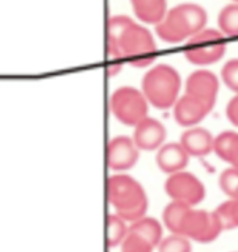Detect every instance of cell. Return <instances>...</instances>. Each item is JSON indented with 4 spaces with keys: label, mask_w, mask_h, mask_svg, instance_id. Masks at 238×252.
Instances as JSON below:
<instances>
[{
    "label": "cell",
    "mask_w": 238,
    "mask_h": 252,
    "mask_svg": "<svg viewBox=\"0 0 238 252\" xmlns=\"http://www.w3.org/2000/svg\"><path fill=\"white\" fill-rule=\"evenodd\" d=\"M189 155L181 147L180 142L163 144L156 152L157 167L169 176L182 171L188 164Z\"/></svg>",
    "instance_id": "cell-13"
},
{
    "label": "cell",
    "mask_w": 238,
    "mask_h": 252,
    "mask_svg": "<svg viewBox=\"0 0 238 252\" xmlns=\"http://www.w3.org/2000/svg\"><path fill=\"white\" fill-rule=\"evenodd\" d=\"M213 135L202 127H191L180 137L181 147L189 156H206L213 151Z\"/></svg>",
    "instance_id": "cell-14"
},
{
    "label": "cell",
    "mask_w": 238,
    "mask_h": 252,
    "mask_svg": "<svg viewBox=\"0 0 238 252\" xmlns=\"http://www.w3.org/2000/svg\"><path fill=\"white\" fill-rule=\"evenodd\" d=\"M128 234V227L125 224V220L121 219L119 215H109L107 216V237L106 243L109 248H113L120 245L124 238Z\"/></svg>",
    "instance_id": "cell-18"
},
{
    "label": "cell",
    "mask_w": 238,
    "mask_h": 252,
    "mask_svg": "<svg viewBox=\"0 0 238 252\" xmlns=\"http://www.w3.org/2000/svg\"><path fill=\"white\" fill-rule=\"evenodd\" d=\"M166 139V128L162 123L147 117L134 127L132 141L141 151H157Z\"/></svg>",
    "instance_id": "cell-11"
},
{
    "label": "cell",
    "mask_w": 238,
    "mask_h": 252,
    "mask_svg": "<svg viewBox=\"0 0 238 252\" xmlns=\"http://www.w3.org/2000/svg\"><path fill=\"white\" fill-rule=\"evenodd\" d=\"M219 92V80L212 71L197 70L185 81V94L202 102L210 110L213 109Z\"/></svg>",
    "instance_id": "cell-10"
},
{
    "label": "cell",
    "mask_w": 238,
    "mask_h": 252,
    "mask_svg": "<svg viewBox=\"0 0 238 252\" xmlns=\"http://www.w3.org/2000/svg\"><path fill=\"white\" fill-rule=\"evenodd\" d=\"M181 78L177 70L169 64L152 67L142 78V94L148 103L157 109H169L178 99Z\"/></svg>",
    "instance_id": "cell-4"
},
{
    "label": "cell",
    "mask_w": 238,
    "mask_h": 252,
    "mask_svg": "<svg viewBox=\"0 0 238 252\" xmlns=\"http://www.w3.org/2000/svg\"><path fill=\"white\" fill-rule=\"evenodd\" d=\"M219 184L222 191L227 196H230V199L238 198V169L237 167H229L226 170L222 171Z\"/></svg>",
    "instance_id": "cell-21"
},
{
    "label": "cell",
    "mask_w": 238,
    "mask_h": 252,
    "mask_svg": "<svg viewBox=\"0 0 238 252\" xmlns=\"http://www.w3.org/2000/svg\"><path fill=\"white\" fill-rule=\"evenodd\" d=\"M226 114H227V119L230 120L231 124L238 127V94H236V96L227 103Z\"/></svg>",
    "instance_id": "cell-25"
},
{
    "label": "cell",
    "mask_w": 238,
    "mask_h": 252,
    "mask_svg": "<svg viewBox=\"0 0 238 252\" xmlns=\"http://www.w3.org/2000/svg\"><path fill=\"white\" fill-rule=\"evenodd\" d=\"M206 21L205 8L195 3H182L166 13L163 20L156 24V33L162 41L178 43L202 31Z\"/></svg>",
    "instance_id": "cell-3"
},
{
    "label": "cell",
    "mask_w": 238,
    "mask_h": 252,
    "mask_svg": "<svg viewBox=\"0 0 238 252\" xmlns=\"http://www.w3.org/2000/svg\"><path fill=\"white\" fill-rule=\"evenodd\" d=\"M224 35L220 31L204 28L187 41L184 56L192 64L208 65L219 62L224 56Z\"/></svg>",
    "instance_id": "cell-6"
},
{
    "label": "cell",
    "mask_w": 238,
    "mask_h": 252,
    "mask_svg": "<svg viewBox=\"0 0 238 252\" xmlns=\"http://www.w3.org/2000/svg\"><path fill=\"white\" fill-rule=\"evenodd\" d=\"M222 80L233 92L238 94V59H231L223 65Z\"/></svg>",
    "instance_id": "cell-24"
},
{
    "label": "cell",
    "mask_w": 238,
    "mask_h": 252,
    "mask_svg": "<svg viewBox=\"0 0 238 252\" xmlns=\"http://www.w3.org/2000/svg\"><path fill=\"white\" fill-rule=\"evenodd\" d=\"M110 112L116 119L125 126H137L148 117V100L142 91L134 87H121L112 94Z\"/></svg>",
    "instance_id": "cell-5"
},
{
    "label": "cell",
    "mask_w": 238,
    "mask_h": 252,
    "mask_svg": "<svg viewBox=\"0 0 238 252\" xmlns=\"http://www.w3.org/2000/svg\"><path fill=\"white\" fill-rule=\"evenodd\" d=\"M121 68H123V63H121L120 60H113L110 64L107 65V75H109V77H113L116 74L120 73Z\"/></svg>",
    "instance_id": "cell-28"
},
{
    "label": "cell",
    "mask_w": 238,
    "mask_h": 252,
    "mask_svg": "<svg viewBox=\"0 0 238 252\" xmlns=\"http://www.w3.org/2000/svg\"><path fill=\"white\" fill-rule=\"evenodd\" d=\"M174 119L180 126L184 127H194L205 119L210 109L198 99L192 98L189 95H182L174 103Z\"/></svg>",
    "instance_id": "cell-12"
},
{
    "label": "cell",
    "mask_w": 238,
    "mask_h": 252,
    "mask_svg": "<svg viewBox=\"0 0 238 252\" xmlns=\"http://www.w3.org/2000/svg\"><path fill=\"white\" fill-rule=\"evenodd\" d=\"M237 134L238 132L234 131H223L213 139V151L224 162H229L231 148L237 138Z\"/></svg>",
    "instance_id": "cell-20"
},
{
    "label": "cell",
    "mask_w": 238,
    "mask_h": 252,
    "mask_svg": "<svg viewBox=\"0 0 238 252\" xmlns=\"http://www.w3.org/2000/svg\"><path fill=\"white\" fill-rule=\"evenodd\" d=\"M234 1H237V3H238V0H234Z\"/></svg>",
    "instance_id": "cell-29"
},
{
    "label": "cell",
    "mask_w": 238,
    "mask_h": 252,
    "mask_svg": "<svg viewBox=\"0 0 238 252\" xmlns=\"http://www.w3.org/2000/svg\"><path fill=\"white\" fill-rule=\"evenodd\" d=\"M223 231L222 224L214 212L188 209L181 221L180 236L187 237L197 243L208 244L214 241Z\"/></svg>",
    "instance_id": "cell-7"
},
{
    "label": "cell",
    "mask_w": 238,
    "mask_h": 252,
    "mask_svg": "<svg viewBox=\"0 0 238 252\" xmlns=\"http://www.w3.org/2000/svg\"><path fill=\"white\" fill-rule=\"evenodd\" d=\"M107 199L125 221H135L147 215L148 196L140 183L131 176L117 173L107 179Z\"/></svg>",
    "instance_id": "cell-2"
},
{
    "label": "cell",
    "mask_w": 238,
    "mask_h": 252,
    "mask_svg": "<svg viewBox=\"0 0 238 252\" xmlns=\"http://www.w3.org/2000/svg\"><path fill=\"white\" fill-rule=\"evenodd\" d=\"M159 252H191V243L187 237L180 234H170L163 238L160 244L157 245Z\"/></svg>",
    "instance_id": "cell-22"
},
{
    "label": "cell",
    "mask_w": 238,
    "mask_h": 252,
    "mask_svg": "<svg viewBox=\"0 0 238 252\" xmlns=\"http://www.w3.org/2000/svg\"><path fill=\"white\" fill-rule=\"evenodd\" d=\"M140 158V149L130 137L117 135L109 141L106 148V162L115 171L128 170L135 166Z\"/></svg>",
    "instance_id": "cell-9"
},
{
    "label": "cell",
    "mask_w": 238,
    "mask_h": 252,
    "mask_svg": "<svg viewBox=\"0 0 238 252\" xmlns=\"http://www.w3.org/2000/svg\"><path fill=\"white\" fill-rule=\"evenodd\" d=\"M164 191L172 201L195 206L205 198V187L197 176L188 171H178L170 174L164 183Z\"/></svg>",
    "instance_id": "cell-8"
},
{
    "label": "cell",
    "mask_w": 238,
    "mask_h": 252,
    "mask_svg": "<svg viewBox=\"0 0 238 252\" xmlns=\"http://www.w3.org/2000/svg\"><path fill=\"white\" fill-rule=\"evenodd\" d=\"M153 247L149 244L148 241H145L144 238H141L137 234H132L128 231L127 237L124 238L121 243V252H152Z\"/></svg>",
    "instance_id": "cell-23"
},
{
    "label": "cell",
    "mask_w": 238,
    "mask_h": 252,
    "mask_svg": "<svg viewBox=\"0 0 238 252\" xmlns=\"http://www.w3.org/2000/svg\"><path fill=\"white\" fill-rule=\"evenodd\" d=\"M107 53L113 60L127 59L132 67L144 68L156 59L152 33L127 16H113L107 21Z\"/></svg>",
    "instance_id": "cell-1"
},
{
    "label": "cell",
    "mask_w": 238,
    "mask_h": 252,
    "mask_svg": "<svg viewBox=\"0 0 238 252\" xmlns=\"http://www.w3.org/2000/svg\"><path fill=\"white\" fill-rule=\"evenodd\" d=\"M217 21L224 36H238V3L223 7Z\"/></svg>",
    "instance_id": "cell-19"
},
{
    "label": "cell",
    "mask_w": 238,
    "mask_h": 252,
    "mask_svg": "<svg viewBox=\"0 0 238 252\" xmlns=\"http://www.w3.org/2000/svg\"><path fill=\"white\" fill-rule=\"evenodd\" d=\"M227 163H230L233 167H237L238 169V134L234 144H233V148H231L230 158H229V162Z\"/></svg>",
    "instance_id": "cell-27"
},
{
    "label": "cell",
    "mask_w": 238,
    "mask_h": 252,
    "mask_svg": "<svg viewBox=\"0 0 238 252\" xmlns=\"http://www.w3.org/2000/svg\"><path fill=\"white\" fill-rule=\"evenodd\" d=\"M131 6L135 16L147 24H159L167 13V0H131Z\"/></svg>",
    "instance_id": "cell-15"
},
{
    "label": "cell",
    "mask_w": 238,
    "mask_h": 252,
    "mask_svg": "<svg viewBox=\"0 0 238 252\" xmlns=\"http://www.w3.org/2000/svg\"><path fill=\"white\" fill-rule=\"evenodd\" d=\"M128 231L132 233V234H137L141 238H144L153 248L160 244V241L163 240V228H162V224L155 218L144 216L141 219L132 221L131 226L128 227Z\"/></svg>",
    "instance_id": "cell-16"
},
{
    "label": "cell",
    "mask_w": 238,
    "mask_h": 252,
    "mask_svg": "<svg viewBox=\"0 0 238 252\" xmlns=\"http://www.w3.org/2000/svg\"><path fill=\"white\" fill-rule=\"evenodd\" d=\"M191 209V206L185 203L172 201L163 211V223L166 227L172 231V234H180L181 221L184 219V215Z\"/></svg>",
    "instance_id": "cell-17"
},
{
    "label": "cell",
    "mask_w": 238,
    "mask_h": 252,
    "mask_svg": "<svg viewBox=\"0 0 238 252\" xmlns=\"http://www.w3.org/2000/svg\"><path fill=\"white\" fill-rule=\"evenodd\" d=\"M230 205V215H231V223L233 227H238V198L236 199H229Z\"/></svg>",
    "instance_id": "cell-26"
}]
</instances>
